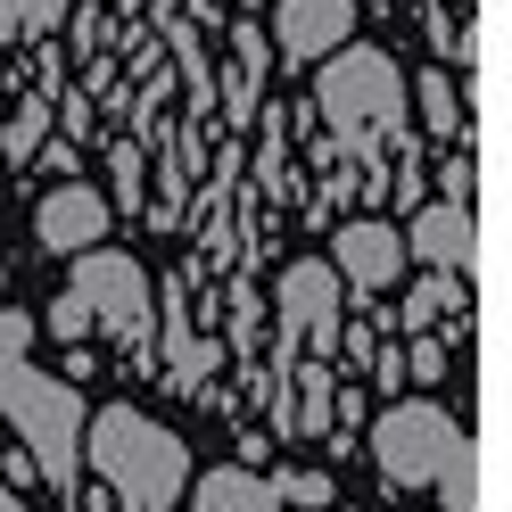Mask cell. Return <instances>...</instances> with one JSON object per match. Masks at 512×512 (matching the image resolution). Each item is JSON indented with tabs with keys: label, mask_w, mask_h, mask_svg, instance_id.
I'll use <instances>...</instances> for the list:
<instances>
[{
	"label": "cell",
	"mask_w": 512,
	"mask_h": 512,
	"mask_svg": "<svg viewBox=\"0 0 512 512\" xmlns=\"http://www.w3.org/2000/svg\"><path fill=\"white\" fill-rule=\"evenodd\" d=\"M83 463L124 496V512H166L190 479V446L133 405H108L83 422Z\"/></svg>",
	"instance_id": "2"
},
{
	"label": "cell",
	"mask_w": 512,
	"mask_h": 512,
	"mask_svg": "<svg viewBox=\"0 0 512 512\" xmlns=\"http://www.w3.org/2000/svg\"><path fill=\"white\" fill-rule=\"evenodd\" d=\"M166 380H174V389H199V380H207V364H215V347H199V339H190L182 331V298H166Z\"/></svg>",
	"instance_id": "14"
},
{
	"label": "cell",
	"mask_w": 512,
	"mask_h": 512,
	"mask_svg": "<svg viewBox=\"0 0 512 512\" xmlns=\"http://www.w3.org/2000/svg\"><path fill=\"white\" fill-rule=\"evenodd\" d=\"M67 17V0H0V34H42Z\"/></svg>",
	"instance_id": "17"
},
{
	"label": "cell",
	"mask_w": 512,
	"mask_h": 512,
	"mask_svg": "<svg viewBox=\"0 0 512 512\" xmlns=\"http://www.w3.org/2000/svg\"><path fill=\"white\" fill-rule=\"evenodd\" d=\"M413 108H422V124H430L438 141L463 133V91H455V75H422V83H413Z\"/></svg>",
	"instance_id": "15"
},
{
	"label": "cell",
	"mask_w": 512,
	"mask_h": 512,
	"mask_svg": "<svg viewBox=\"0 0 512 512\" xmlns=\"http://www.w3.org/2000/svg\"><path fill=\"white\" fill-rule=\"evenodd\" d=\"M281 364H323V356H339V306H347V290H339V273L331 265H290L281 273Z\"/></svg>",
	"instance_id": "6"
},
{
	"label": "cell",
	"mask_w": 512,
	"mask_h": 512,
	"mask_svg": "<svg viewBox=\"0 0 512 512\" xmlns=\"http://www.w3.org/2000/svg\"><path fill=\"white\" fill-rule=\"evenodd\" d=\"M273 42L290 50V58H306V67H323L331 50L356 42V0H281Z\"/></svg>",
	"instance_id": "8"
},
{
	"label": "cell",
	"mask_w": 512,
	"mask_h": 512,
	"mask_svg": "<svg viewBox=\"0 0 512 512\" xmlns=\"http://www.w3.org/2000/svg\"><path fill=\"white\" fill-rule=\"evenodd\" d=\"M372 380L380 389H405V347H372Z\"/></svg>",
	"instance_id": "22"
},
{
	"label": "cell",
	"mask_w": 512,
	"mask_h": 512,
	"mask_svg": "<svg viewBox=\"0 0 512 512\" xmlns=\"http://www.w3.org/2000/svg\"><path fill=\"white\" fill-rule=\"evenodd\" d=\"M331 256H339V290H364V298H380L389 281L405 273V232H389V223H372V215H356V223H339V240H331Z\"/></svg>",
	"instance_id": "7"
},
{
	"label": "cell",
	"mask_w": 512,
	"mask_h": 512,
	"mask_svg": "<svg viewBox=\"0 0 512 512\" xmlns=\"http://www.w3.org/2000/svg\"><path fill=\"white\" fill-rule=\"evenodd\" d=\"M314 108H323L331 141H339L347 157L389 149L397 124H405V75H397V58L372 50V42L331 50V58H323V83H314Z\"/></svg>",
	"instance_id": "3"
},
{
	"label": "cell",
	"mask_w": 512,
	"mask_h": 512,
	"mask_svg": "<svg viewBox=\"0 0 512 512\" xmlns=\"http://www.w3.org/2000/svg\"><path fill=\"white\" fill-rule=\"evenodd\" d=\"M405 256H422L430 273H471L479 265V223H471V207H422L413 215V232H405Z\"/></svg>",
	"instance_id": "10"
},
{
	"label": "cell",
	"mask_w": 512,
	"mask_h": 512,
	"mask_svg": "<svg viewBox=\"0 0 512 512\" xmlns=\"http://www.w3.org/2000/svg\"><path fill=\"white\" fill-rule=\"evenodd\" d=\"M430 488H438V504H446V512H488V455H479V446L463 438V446H455V463H446Z\"/></svg>",
	"instance_id": "13"
},
{
	"label": "cell",
	"mask_w": 512,
	"mask_h": 512,
	"mask_svg": "<svg viewBox=\"0 0 512 512\" xmlns=\"http://www.w3.org/2000/svg\"><path fill=\"white\" fill-rule=\"evenodd\" d=\"M108 166H116V190H124V215H133V207H141V149H124V141H116Z\"/></svg>",
	"instance_id": "20"
},
{
	"label": "cell",
	"mask_w": 512,
	"mask_h": 512,
	"mask_svg": "<svg viewBox=\"0 0 512 512\" xmlns=\"http://www.w3.org/2000/svg\"><path fill=\"white\" fill-rule=\"evenodd\" d=\"M446 364H455V347H446L438 331H422L405 347V380H446Z\"/></svg>",
	"instance_id": "18"
},
{
	"label": "cell",
	"mask_w": 512,
	"mask_h": 512,
	"mask_svg": "<svg viewBox=\"0 0 512 512\" xmlns=\"http://www.w3.org/2000/svg\"><path fill=\"white\" fill-rule=\"evenodd\" d=\"M331 512H339V504H331Z\"/></svg>",
	"instance_id": "24"
},
{
	"label": "cell",
	"mask_w": 512,
	"mask_h": 512,
	"mask_svg": "<svg viewBox=\"0 0 512 512\" xmlns=\"http://www.w3.org/2000/svg\"><path fill=\"white\" fill-rule=\"evenodd\" d=\"M42 124H50V108H25V116L9 124V157H25V149H34V141H42Z\"/></svg>",
	"instance_id": "21"
},
{
	"label": "cell",
	"mask_w": 512,
	"mask_h": 512,
	"mask_svg": "<svg viewBox=\"0 0 512 512\" xmlns=\"http://www.w3.org/2000/svg\"><path fill=\"white\" fill-rule=\"evenodd\" d=\"M463 306H471V290H463V273H430L422 290H413L405 306H397V323L422 339V331H438V323H455L463 331Z\"/></svg>",
	"instance_id": "12"
},
{
	"label": "cell",
	"mask_w": 512,
	"mask_h": 512,
	"mask_svg": "<svg viewBox=\"0 0 512 512\" xmlns=\"http://www.w3.org/2000/svg\"><path fill=\"white\" fill-rule=\"evenodd\" d=\"M273 496H281V504H314V512H331V504H339V496H331V471H281V479H273Z\"/></svg>",
	"instance_id": "16"
},
{
	"label": "cell",
	"mask_w": 512,
	"mask_h": 512,
	"mask_svg": "<svg viewBox=\"0 0 512 512\" xmlns=\"http://www.w3.org/2000/svg\"><path fill=\"white\" fill-rule=\"evenodd\" d=\"M34 240H42L50 256L100 248V240H108V199H100V190H83V182H58L50 199L34 207Z\"/></svg>",
	"instance_id": "9"
},
{
	"label": "cell",
	"mask_w": 512,
	"mask_h": 512,
	"mask_svg": "<svg viewBox=\"0 0 512 512\" xmlns=\"http://www.w3.org/2000/svg\"><path fill=\"white\" fill-rule=\"evenodd\" d=\"M232 50H240V75H256V83H265L273 50H265V34H256V25H232Z\"/></svg>",
	"instance_id": "19"
},
{
	"label": "cell",
	"mask_w": 512,
	"mask_h": 512,
	"mask_svg": "<svg viewBox=\"0 0 512 512\" xmlns=\"http://www.w3.org/2000/svg\"><path fill=\"white\" fill-rule=\"evenodd\" d=\"M463 438H471V430H463L446 405L405 397V405H389V413L372 422V463H380V479H389V488H430V479L455 463Z\"/></svg>",
	"instance_id": "5"
},
{
	"label": "cell",
	"mask_w": 512,
	"mask_h": 512,
	"mask_svg": "<svg viewBox=\"0 0 512 512\" xmlns=\"http://www.w3.org/2000/svg\"><path fill=\"white\" fill-rule=\"evenodd\" d=\"M25 356H34V323L0 306V413L17 422L34 471L50 479L58 496H75V479H83V422H91V413H83V397H75V380L34 372Z\"/></svg>",
	"instance_id": "1"
},
{
	"label": "cell",
	"mask_w": 512,
	"mask_h": 512,
	"mask_svg": "<svg viewBox=\"0 0 512 512\" xmlns=\"http://www.w3.org/2000/svg\"><path fill=\"white\" fill-rule=\"evenodd\" d=\"M0 512H34V504H25V496H17V488H0Z\"/></svg>",
	"instance_id": "23"
},
{
	"label": "cell",
	"mask_w": 512,
	"mask_h": 512,
	"mask_svg": "<svg viewBox=\"0 0 512 512\" xmlns=\"http://www.w3.org/2000/svg\"><path fill=\"white\" fill-rule=\"evenodd\" d=\"M149 273L133 265L124 248H83L75 256V273H67V290H58L50 306V331L58 339H91V331H108V339H141L149 331Z\"/></svg>",
	"instance_id": "4"
},
{
	"label": "cell",
	"mask_w": 512,
	"mask_h": 512,
	"mask_svg": "<svg viewBox=\"0 0 512 512\" xmlns=\"http://www.w3.org/2000/svg\"><path fill=\"white\" fill-rule=\"evenodd\" d=\"M199 504L190 512H281L273 479H256L248 463H223V471H199V488H190Z\"/></svg>",
	"instance_id": "11"
}]
</instances>
